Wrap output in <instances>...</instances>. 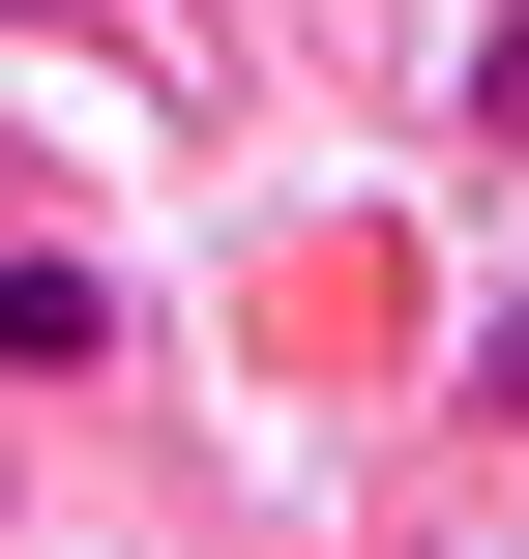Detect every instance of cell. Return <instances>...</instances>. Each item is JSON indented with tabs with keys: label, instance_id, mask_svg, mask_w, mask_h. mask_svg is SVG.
Listing matches in <instances>:
<instances>
[{
	"label": "cell",
	"instance_id": "6da1fadb",
	"mask_svg": "<svg viewBox=\"0 0 529 559\" xmlns=\"http://www.w3.org/2000/svg\"><path fill=\"white\" fill-rule=\"evenodd\" d=\"M118 354H147V295H118V236H29V206H0V413H88Z\"/></svg>",
	"mask_w": 529,
	"mask_h": 559
},
{
	"label": "cell",
	"instance_id": "7a4b0ae2",
	"mask_svg": "<svg viewBox=\"0 0 529 559\" xmlns=\"http://www.w3.org/2000/svg\"><path fill=\"white\" fill-rule=\"evenodd\" d=\"M471 147H529V0H501V29H471Z\"/></svg>",
	"mask_w": 529,
	"mask_h": 559
}]
</instances>
